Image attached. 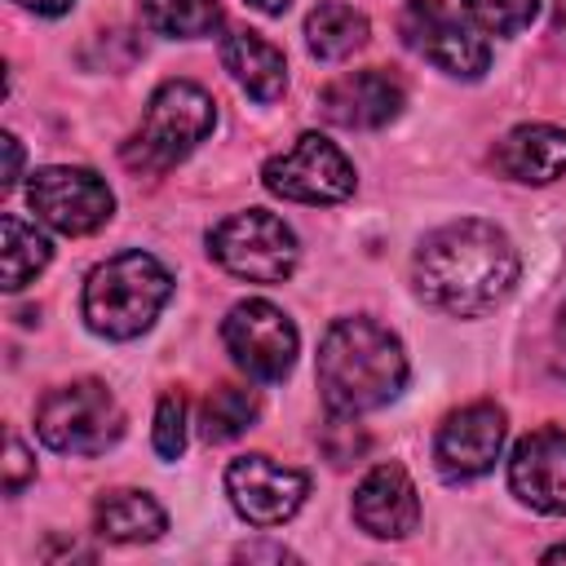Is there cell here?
<instances>
[{
    "mask_svg": "<svg viewBox=\"0 0 566 566\" xmlns=\"http://www.w3.org/2000/svg\"><path fill=\"white\" fill-rule=\"evenodd\" d=\"M517 270V248L495 221L460 217L420 243L411 279L424 305L455 318H473L509 296Z\"/></svg>",
    "mask_w": 566,
    "mask_h": 566,
    "instance_id": "obj_1",
    "label": "cell"
},
{
    "mask_svg": "<svg viewBox=\"0 0 566 566\" xmlns=\"http://www.w3.org/2000/svg\"><path fill=\"white\" fill-rule=\"evenodd\" d=\"M407 385V354L376 318H336L318 340V389L332 416H363Z\"/></svg>",
    "mask_w": 566,
    "mask_h": 566,
    "instance_id": "obj_2",
    "label": "cell"
},
{
    "mask_svg": "<svg viewBox=\"0 0 566 566\" xmlns=\"http://www.w3.org/2000/svg\"><path fill=\"white\" fill-rule=\"evenodd\" d=\"M168 292H172V274L150 252L142 248L119 252L84 279V323L111 340L142 336L155 323Z\"/></svg>",
    "mask_w": 566,
    "mask_h": 566,
    "instance_id": "obj_3",
    "label": "cell"
},
{
    "mask_svg": "<svg viewBox=\"0 0 566 566\" xmlns=\"http://www.w3.org/2000/svg\"><path fill=\"white\" fill-rule=\"evenodd\" d=\"M217 124V102L208 88L190 80H168L146 102L142 128L124 146V164L137 172H164L181 164Z\"/></svg>",
    "mask_w": 566,
    "mask_h": 566,
    "instance_id": "obj_4",
    "label": "cell"
},
{
    "mask_svg": "<svg viewBox=\"0 0 566 566\" xmlns=\"http://www.w3.org/2000/svg\"><path fill=\"white\" fill-rule=\"evenodd\" d=\"M35 433L62 455H102L124 433V411L102 380H71L40 398Z\"/></svg>",
    "mask_w": 566,
    "mask_h": 566,
    "instance_id": "obj_5",
    "label": "cell"
},
{
    "mask_svg": "<svg viewBox=\"0 0 566 566\" xmlns=\"http://www.w3.org/2000/svg\"><path fill=\"white\" fill-rule=\"evenodd\" d=\"M208 252L226 274L248 283H283L296 270V234L283 217L265 208H248L217 221L208 234Z\"/></svg>",
    "mask_w": 566,
    "mask_h": 566,
    "instance_id": "obj_6",
    "label": "cell"
},
{
    "mask_svg": "<svg viewBox=\"0 0 566 566\" xmlns=\"http://www.w3.org/2000/svg\"><path fill=\"white\" fill-rule=\"evenodd\" d=\"M398 31L411 53H420L424 62H433L447 75L478 80L491 66V44L447 0H407L398 13Z\"/></svg>",
    "mask_w": 566,
    "mask_h": 566,
    "instance_id": "obj_7",
    "label": "cell"
},
{
    "mask_svg": "<svg viewBox=\"0 0 566 566\" xmlns=\"http://www.w3.org/2000/svg\"><path fill=\"white\" fill-rule=\"evenodd\" d=\"M261 181L292 203H340L354 195V164L323 133H301L261 168Z\"/></svg>",
    "mask_w": 566,
    "mask_h": 566,
    "instance_id": "obj_8",
    "label": "cell"
},
{
    "mask_svg": "<svg viewBox=\"0 0 566 566\" xmlns=\"http://www.w3.org/2000/svg\"><path fill=\"white\" fill-rule=\"evenodd\" d=\"M27 203L31 212L53 226L57 234H93L111 221L115 212V195L111 186L88 172V168H71V164H53V168H40L31 172V186H27Z\"/></svg>",
    "mask_w": 566,
    "mask_h": 566,
    "instance_id": "obj_9",
    "label": "cell"
},
{
    "mask_svg": "<svg viewBox=\"0 0 566 566\" xmlns=\"http://www.w3.org/2000/svg\"><path fill=\"white\" fill-rule=\"evenodd\" d=\"M221 340L230 358L256 380H283L296 363V327L270 301H239L221 323Z\"/></svg>",
    "mask_w": 566,
    "mask_h": 566,
    "instance_id": "obj_10",
    "label": "cell"
},
{
    "mask_svg": "<svg viewBox=\"0 0 566 566\" xmlns=\"http://www.w3.org/2000/svg\"><path fill=\"white\" fill-rule=\"evenodd\" d=\"M226 491H230V504L252 526H279L305 504L310 478L270 455H239L226 469Z\"/></svg>",
    "mask_w": 566,
    "mask_h": 566,
    "instance_id": "obj_11",
    "label": "cell"
},
{
    "mask_svg": "<svg viewBox=\"0 0 566 566\" xmlns=\"http://www.w3.org/2000/svg\"><path fill=\"white\" fill-rule=\"evenodd\" d=\"M500 447H504V411L495 402H469L442 420L433 438V460L442 478L469 482L500 460Z\"/></svg>",
    "mask_w": 566,
    "mask_h": 566,
    "instance_id": "obj_12",
    "label": "cell"
},
{
    "mask_svg": "<svg viewBox=\"0 0 566 566\" xmlns=\"http://www.w3.org/2000/svg\"><path fill=\"white\" fill-rule=\"evenodd\" d=\"M402 102H407L402 80L380 66H367L332 80L318 93V115L336 128H385L402 111Z\"/></svg>",
    "mask_w": 566,
    "mask_h": 566,
    "instance_id": "obj_13",
    "label": "cell"
},
{
    "mask_svg": "<svg viewBox=\"0 0 566 566\" xmlns=\"http://www.w3.org/2000/svg\"><path fill=\"white\" fill-rule=\"evenodd\" d=\"M509 486L535 513H566V429H535L513 447Z\"/></svg>",
    "mask_w": 566,
    "mask_h": 566,
    "instance_id": "obj_14",
    "label": "cell"
},
{
    "mask_svg": "<svg viewBox=\"0 0 566 566\" xmlns=\"http://www.w3.org/2000/svg\"><path fill=\"white\" fill-rule=\"evenodd\" d=\"M354 522L371 539H402L420 526V495L402 464H376L354 491Z\"/></svg>",
    "mask_w": 566,
    "mask_h": 566,
    "instance_id": "obj_15",
    "label": "cell"
},
{
    "mask_svg": "<svg viewBox=\"0 0 566 566\" xmlns=\"http://www.w3.org/2000/svg\"><path fill=\"white\" fill-rule=\"evenodd\" d=\"M491 164L509 181L548 186L566 172V128H557V124H517L513 133H504L495 142Z\"/></svg>",
    "mask_w": 566,
    "mask_h": 566,
    "instance_id": "obj_16",
    "label": "cell"
},
{
    "mask_svg": "<svg viewBox=\"0 0 566 566\" xmlns=\"http://www.w3.org/2000/svg\"><path fill=\"white\" fill-rule=\"evenodd\" d=\"M221 66L256 102H274L287 88V57L256 31H230L221 40Z\"/></svg>",
    "mask_w": 566,
    "mask_h": 566,
    "instance_id": "obj_17",
    "label": "cell"
},
{
    "mask_svg": "<svg viewBox=\"0 0 566 566\" xmlns=\"http://www.w3.org/2000/svg\"><path fill=\"white\" fill-rule=\"evenodd\" d=\"M93 526L111 544H150L164 535L168 517L146 491H106L93 509Z\"/></svg>",
    "mask_w": 566,
    "mask_h": 566,
    "instance_id": "obj_18",
    "label": "cell"
},
{
    "mask_svg": "<svg viewBox=\"0 0 566 566\" xmlns=\"http://www.w3.org/2000/svg\"><path fill=\"white\" fill-rule=\"evenodd\" d=\"M305 44L323 62H345V57H354L367 44V18L354 4L323 0L305 18Z\"/></svg>",
    "mask_w": 566,
    "mask_h": 566,
    "instance_id": "obj_19",
    "label": "cell"
},
{
    "mask_svg": "<svg viewBox=\"0 0 566 566\" xmlns=\"http://www.w3.org/2000/svg\"><path fill=\"white\" fill-rule=\"evenodd\" d=\"M49 256H53V248L31 221H22L18 212L0 217V279L9 292L27 287L49 265Z\"/></svg>",
    "mask_w": 566,
    "mask_h": 566,
    "instance_id": "obj_20",
    "label": "cell"
},
{
    "mask_svg": "<svg viewBox=\"0 0 566 566\" xmlns=\"http://www.w3.org/2000/svg\"><path fill=\"white\" fill-rule=\"evenodd\" d=\"M256 411H261L256 389H248V385H217L203 398V407H199V433L208 442H230L243 429H252Z\"/></svg>",
    "mask_w": 566,
    "mask_h": 566,
    "instance_id": "obj_21",
    "label": "cell"
},
{
    "mask_svg": "<svg viewBox=\"0 0 566 566\" xmlns=\"http://www.w3.org/2000/svg\"><path fill=\"white\" fill-rule=\"evenodd\" d=\"M142 22L168 40H199L221 27L217 0H142Z\"/></svg>",
    "mask_w": 566,
    "mask_h": 566,
    "instance_id": "obj_22",
    "label": "cell"
},
{
    "mask_svg": "<svg viewBox=\"0 0 566 566\" xmlns=\"http://www.w3.org/2000/svg\"><path fill=\"white\" fill-rule=\"evenodd\" d=\"M535 9H539V0H464V13L491 35H513V31L531 27Z\"/></svg>",
    "mask_w": 566,
    "mask_h": 566,
    "instance_id": "obj_23",
    "label": "cell"
},
{
    "mask_svg": "<svg viewBox=\"0 0 566 566\" xmlns=\"http://www.w3.org/2000/svg\"><path fill=\"white\" fill-rule=\"evenodd\" d=\"M186 447V402L181 394H164L155 407V451L164 460H177Z\"/></svg>",
    "mask_w": 566,
    "mask_h": 566,
    "instance_id": "obj_24",
    "label": "cell"
},
{
    "mask_svg": "<svg viewBox=\"0 0 566 566\" xmlns=\"http://www.w3.org/2000/svg\"><path fill=\"white\" fill-rule=\"evenodd\" d=\"M31 460H27V447H22V438L18 433H9V460H4V491L9 495H18L22 491V482L31 478Z\"/></svg>",
    "mask_w": 566,
    "mask_h": 566,
    "instance_id": "obj_25",
    "label": "cell"
},
{
    "mask_svg": "<svg viewBox=\"0 0 566 566\" xmlns=\"http://www.w3.org/2000/svg\"><path fill=\"white\" fill-rule=\"evenodd\" d=\"M0 146H4V177H0V186H4V190H13L18 168H22V150H18V137H13V133H4V137H0Z\"/></svg>",
    "mask_w": 566,
    "mask_h": 566,
    "instance_id": "obj_26",
    "label": "cell"
},
{
    "mask_svg": "<svg viewBox=\"0 0 566 566\" xmlns=\"http://www.w3.org/2000/svg\"><path fill=\"white\" fill-rule=\"evenodd\" d=\"M13 4H22V9H35V13H44V18H57V13H66L75 0H13Z\"/></svg>",
    "mask_w": 566,
    "mask_h": 566,
    "instance_id": "obj_27",
    "label": "cell"
},
{
    "mask_svg": "<svg viewBox=\"0 0 566 566\" xmlns=\"http://www.w3.org/2000/svg\"><path fill=\"white\" fill-rule=\"evenodd\" d=\"M553 31L566 40V0H553Z\"/></svg>",
    "mask_w": 566,
    "mask_h": 566,
    "instance_id": "obj_28",
    "label": "cell"
},
{
    "mask_svg": "<svg viewBox=\"0 0 566 566\" xmlns=\"http://www.w3.org/2000/svg\"><path fill=\"white\" fill-rule=\"evenodd\" d=\"M239 557H287V548H239Z\"/></svg>",
    "mask_w": 566,
    "mask_h": 566,
    "instance_id": "obj_29",
    "label": "cell"
},
{
    "mask_svg": "<svg viewBox=\"0 0 566 566\" xmlns=\"http://www.w3.org/2000/svg\"><path fill=\"white\" fill-rule=\"evenodd\" d=\"M248 4H256L261 13H283V9L292 4V0H248Z\"/></svg>",
    "mask_w": 566,
    "mask_h": 566,
    "instance_id": "obj_30",
    "label": "cell"
},
{
    "mask_svg": "<svg viewBox=\"0 0 566 566\" xmlns=\"http://www.w3.org/2000/svg\"><path fill=\"white\" fill-rule=\"evenodd\" d=\"M544 562H566V544H557V548H548V553H544Z\"/></svg>",
    "mask_w": 566,
    "mask_h": 566,
    "instance_id": "obj_31",
    "label": "cell"
},
{
    "mask_svg": "<svg viewBox=\"0 0 566 566\" xmlns=\"http://www.w3.org/2000/svg\"><path fill=\"white\" fill-rule=\"evenodd\" d=\"M562 332H566V305H562Z\"/></svg>",
    "mask_w": 566,
    "mask_h": 566,
    "instance_id": "obj_32",
    "label": "cell"
}]
</instances>
